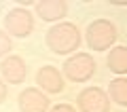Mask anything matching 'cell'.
I'll use <instances>...</instances> for the list:
<instances>
[{"instance_id": "cell-1", "label": "cell", "mask_w": 127, "mask_h": 112, "mask_svg": "<svg viewBox=\"0 0 127 112\" xmlns=\"http://www.w3.org/2000/svg\"><path fill=\"white\" fill-rule=\"evenodd\" d=\"M45 42L53 53L57 55H70L81 47V32L72 21H59L53 28L47 30Z\"/></svg>"}, {"instance_id": "cell-2", "label": "cell", "mask_w": 127, "mask_h": 112, "mask_svg": "<svg viewBox=\"0 0 127 112\" xmlns=\"http://www.w3.org/2000/svg\"><path fill=\"white\" fill-rule=\"evenodd\" d=\"M117 26L108 19H95L87 26L85 30V40L87 47L91 51H106V49H112L114 40H117Z\"/></svg>"}, {"instance_id": "cell-3", "label": "cell", "mask_w": 127, "mask_h": 112, "mask_svg": "<svg viewBox=\"0 0 127 112\" xmlns=\"http://www.w3.org/2000/svg\"><path fill=\"white\" fill-rule=\"evenodd\" d=\"M95 74V59L89 53H72L64 61V78L72 83H87Z\"/></svg>"}, {"instance_id": "cell-4", "label": "cell", "mask_w": 127, "mask_h": 112, "mask_svg": "<svg viewBox=\"0 0 127 112\" xmlns=\"http://www.w3.org/2000/svg\"><path fill=\"white\" fill-rule=\"evenodd\" d=\"M4 30L9 36L28 38L34 32V15L26 9H11L4 15Z\"/></svg>"}, {"instance_id": "cell-5", "label": "cell", "mask_w": 127, "mask_h": 112, "mask_svg": "<svg viewBox=\"0 0 127 112\" xmlns=\"http://www.w3.org/2000/svg\"><path fill=\"white\" fill-rule=\"evenodd\" d=\"M76 104L81 112H108L110 99L102 87H85L76 95Z\"/></svg>"}, {"instance_id": "cell-6", "label": "cell", "mask_w": 127, "mask_h": 112, "mask_svg": "<svg viewBox=\"0 0 127 112\" xmlns=\"http://www.w3.org/2000/svg\"><path fill=\"white\" fill-rule=\"evenodd\" d=\"M19 110L21 112H49L51 99L45 91H40L38 87H26L19 93Z\"/></svg>"}, {"instance_id": "cell-7", "label": "cell", "mask_w": 127, "mask_h": 112, "mask_svg": "<svg viewBox=\"0 0 127 112\" xmlns=\"http://www.w3.org/2000/svg\"><path fill=\"white\" fill-rule=\"evenodd\" d=\"M28 66L19 55H6L0 63V78L9 85H21L26 81Z\"/></svg>"}, {"instance_id": "cell-8", "label": "cell", "mask_w": 127, "mask_h": 112, "mask_svg": "<svg viewBox=\"0 0 127 112\" xmlns=\"http://www.w3.org/2000/svg\"><path fill=\"white\" fill-rule=\"evenodd\" d=\"M36 83H38V89L45 91V93H62L64 87H66L64 74L55 66H42V68H38Z\"/></svg>"}, {"instance_id": "cell-9", "label": "cell", "mask_w": 127, "mask_h": 112, "mask_svg": "<svg viewBox=\"0 0 127 112\" xmlns=\"http://www.w3.org/2000/svg\"><path fill=\"white\" fill-rule=\"evenodd\" d=\"M68 2L66 0H40L36 2V15L42 21L49 23H59L66 15H68Z\"/></svg>"}, {"instance_id": "cell-10", "label": "cell", "mask_w": 127, "mask_h": 112, "mask_svg": "<svg viewBox=\"0 0 127 112\" xmlns=\"http://www.w3.org/2000/svg\"><path fill=\"white\" fill-rule=\"evenodd\" d=\"M106 63H108V70H112L119 76H125L127 74V47H112L108 51V57H106Z\"/></svg>"}, {"instance_id": "cell-11", "label": "cell", "mask_w": 127, "mask_h": 112, "mask_svg": "<svg viewBox=\"0 0 127 112\" xmlns=\"http://www.w3.org/2000/svg\"><path fill=\"white\" fill-rule=\"evenodd\" d=\"M108 99L119 106H127V78L117 76L108 83Z\"/></svg>"}, {"instance_id": "cell-12", "label": "cell", "mask_w": 127, "mask_h": 112, "mask_svg": "<svg viewBox=\"0 0 127 112\" xmlns=\"http://www.w3.org/2000/svg\"><path fill=\"white\" fill-rule=\"evenodd\" d=\"M11 49H13V40H11V36L6 34L4 30H0V59L4 57V55H9Z\"/></svg>"}, {"instance_id": "cell-13", "label": "cell", "mask_w": 127, "mask_h": 112, "mask_svg": "<svg viewBox=\"0 0 127 112\" xmlns=\"http://www.w3.org/2000/svg\"><path fill=\"white\" fill-rule=\"evenodd\" d=\"M49 112H76L70 104H55L53 108H49Z\"/></svg>"}, {"instance_id": "cell-14", "label": "cell", "mask_w": 127, "mask_h": 112, "mask_svg": "<svg viewBox=\"0 0 127 112\" xmlns=\"http://www.w3.org/2000/svg\"><path fill=\"white\" fill-rule=\"evenodd\" d=\"M6 95H9V89H6V83L0 78V104H4Z\"/></svg>"}]
</instances>
